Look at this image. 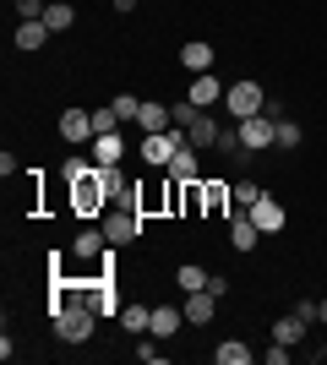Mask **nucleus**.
Segmentation results:
<instances>
[{
  "instance_id": "f257e3e1",
  "label": "nucleus",
  "mask_w": 327,
  "mask_h": 365,
  "mask_svg": "<svg viewBox=\"0 0 327 365\" xmlns=\"http://www.w3.org/2000/svg\"><path fill=\"white\" fill-rule=\"evenodd\" d=\"M93 305H82V300H66L61 311H55V338H66V344H88L93 338Z\"/></svg>"
},
{
  "instance_id": "9d476101",
  "label": "nucleus",
  "mask_w": 327,
  "mask_h": 365,
  "mask_svg": "<svg viewBox=\"0 0 327 365\" xmlns=\"http://www.w3.org/2000/svg\"><path fill=\"white\" fill-rule=\"evenodd\" d=\"M251 218H256V229H262V235H279L284 224H289V218H284V202L279 197H256V207H251Z\"/></svg>"
},
{
  "instance_id": "72a5a7b5",
  "label": "nucleus",
  "mask_w": 327,
  "mask_h": 365,
  "mask_svg": "<svg viewBox=\"0 0 327 365\" xmlns=\"http://www.w3.org/2000/svg\"><path fill=\"white\" fill-rule=\"evenodd\" d=\"M202 202H207V213H218V207H224V185H207Z\"/></svg>"
},
{
  "instance_id": "a211bd4d",
  "label": "nucleus",
  "mask_w": 327,
  "mask_h": 365,
  "mask_svg": "<svg viewBox=\"0 0 327 365\" xmlns=\"http://www.w3.org/2000/svg\"><path fill=\"white\" fill-rule=\"evenodd\" d=\"M49 38H55V33H49L44 22H22V28H16V38H11V44H16V49H44Z\"/></svg>"
},
{
  "instance_id": "1a4fd4ad",
  "label": "nucleus",
  "mask_w": 327,
  "mask_h": 365,
  "mask_svg": "<svg viewBox=\"0 0 327 365\" xmlns=\"http://www.w3.org/2000/svg\"><path fill=\"white\" fill-rule=\"evenodd\" d=\"M104 235H109V245H125V240H137V235H142V213H131V207L109 213V218H104Z\"/></svg>"
},
{
  "instance_id": "f3484780",
  "label": "nucleus",
  "mask_w": 327,
  "mask_h": 365,
  "mask_svg": "<svg viewBox=\"0 0 327 365\" xmlns=\"http://www.w3.org/2000/svg\"><path fill=\"white\" fill-rule=\"evenodd\" d=\"M120 153H125L120 131H104V137H93V164H120Z\"/></svg>"
},
{
  "instance_id": "4468645a",
  "label": "nucleus",
  "mask_w": 327,
  "mask_h": 365,
  "mask_svg": "<svg viewBox=\"0 0 327 365\" xmlns=\"http://www.w3.org/2000/svg\"><path fill=\"white\" fill-rule=\"evenodd\" d=\"M164 175H170V180H180V185H191V180H197V148H191V142H180V148H175V158L164 164Z\"/></svg>"
},
{
  "instance_id": "c85d7f7f",
  "label": "nucleus",
  "mask_w": 327,
  "mask_h": 365,
  "mask_svg": "<svg viewBox=\"0 0 327 365\" xmlns=\"http://www.w3.org/2000/svg\"><path fill=\"white\" fill-rule=\"evenodd\" d=\"M115 125H120V115H115V104H98V109H93V131H98V137H104V131H115Z\"/></svg>"
},
{
  "instance_id": "dca6fc26",
  "label": "nucleus",
  "mask_w": 327,
  "mask_h": 365,
  "mask_svg": "<svg viewBox=\"0 0 327 365\" xmlns=\"http://www.w3.org/2000/svg\"><path fill=\"white\" fill-rule=\"evenodd\" d=\"M180 322H186L180 305H153V327H147V333H153V338H175V333H180Z\"/></svg>"
},
{
  "instance_id": "2f4dec72",
  "label": "nucleus",
  "mask_w": 327,
  "mask_h": 365,
  "mask_svg": "<svg viewBox=\"0 0 327 365\" xmlns=\"http://www.w3.org/2000/svg\"><path fill=\"white\" fill-rule=\"evenodd\" d=\"M93 169H98L93 158H71V164H66L61 175H66V180H88V175H93Z\"/></svg>"
},
{
  "instance_id": "6e6552de",
  "label": "nucleus",
  "mask_w": 327,
  "mask_h": 365,
  "mask_svg": "<svg viewBox=\"0 0 327 365\" xmlns=\"http://www.w3.org/2000/svg\"><path fill=\"white\" fill-rule=\"evenodd\" d=\"M71 185H77V191H71V202H77V213L82 218H93L98 213V207H104V185H98V169H93V175H88V180H71Z\"/></svg>"
},
{
  "instance_id": "473e14b6",
  "label": "nucleus",
  "mask_w": 327,
  "mask_h": 365,
  "mask_svg": "<svg viewBox=\"0 0 327 365\" xmlns=\"http://www.w3.org/2000/svg\"><path fill=\"white\" fill-rule=\"evenodd\" d=\"M262 360H267V365H289V344H279V338H273V349H262Z\"/></svg>"
},
{
  "instance_id": "bb28decb",
  "label": "nucleus",
  "mask_w": 327,
  "mask_h": 365,
  "mask_svg": "<svg viewBox=\"0 0 327 365\" xmlns=\"http://www.w3.org/2000/svg\"><path fill=\"white\" fill-rule=\"evenodd\" d=\"M82 305H93L98 317H104V311H115V294H109L104 284H98V289H82Z\"/></svg>"
},
{
  "instance_id": "f8f14e48",
  "label": "nucleus",
  "mask_w": 327,
  "mask_h": 365,
  "mask_svg": "<svg viewBox=\"0 0 327 365\" xmlns=\"http://www.w3.org/2000/svg\"><path fill=\"white\" fill-rule=\"evenodd\" d=\"M224 93H229V88H224V82H218L213 71H197V82H191V93H186V98H191L197 109H213L218 98H224Z\"/></svg>"
},
{
  "instance_id": "39448f33",
  "label": "nucleus",
  "mask_w": 327,
  "mask_h": 365,
  "mask_svg": "<svg viewBox=\"0 0 327 365\" xmlns=\"http://www.w3.org/2000/svg\"><path fill=\"white\" fill-rule=\"evenodd\" d=\"M273 125H279V120H273L267 109H262V115H246V120H240V142H246L251 153L273 148Z\"/></svg>"
},
{
  "instance_id": "393cba45",
  "label": "nucleus",
  "mask_w": 327,
  "mask_h": 365,
  "mask_svg": "<svg viewBox=\"0 0 327 365\" xmlns=\"http://www.w3.org/2000/svg\"><path fill=\"white\" fill-rule=\"evenodd\" d=\"M175 284H180V289H207V273H202V267H197V262H186V267H180V273H175Z\"/></svg>"
},
{
  "instance_id": "7c9ffc66",
  "label": "nucleus",
  "mask_w": 327,
  "mask_h": 365,
  "mask_svg": "<svg viewBox=\"0 0 327 365\" xmlns=\"http://www.w3.org/2000/svg\"><path fill=\"white\" fill-rule=\"evenodd\" d=\"M44 0H16V16H22V22H44Z\"/></svg>"
},
{
  "instance_id": "7ed1b4c3",
  "label": "nucleus",
  "mask_w": 327,
  "mask_h": 365,
  "mask_svg": "<svg viewBox=\"0 0 327 365\" xmlns=\"http://www.w3.org/2000/svg\"><path fill=\"white\" fill-rule=\"evenodd\" d=\"M180 142H186V131H147V137H142V158L164 169V164L175 158V148H180Z\"/></svg>"
},
{
  "instance_id": "423d86ee",
  "label": "nucleus",
  "mask_w": 327,
  "mask_h": 365,
  "mask_svg": "<svg viewBox=\"0 0 327 365\" xmlns=\"http://www.w3.org/2000/svg\"><path fill=\"white\" fill-rule=\"evenodd\" d=\"M61 137L71 142V148H82V142H93V109H66L61 115Z\"/></svg>"
},
{
  "instance_id": "f03ea898",
  "label": "nucleus",
  "mask_w": 327,
  "mask_h": 365,
  "mask_svg": "<svg viewBox=\"0 0 327 365\" xmlns=\"http://www.w3.org/2000/svg\"><path fill=\"white\" fill-rule=\"evenodd\" d=\"M224 98H229V115H234V120H246V115H262V109H267V93L256 88V82H234Z\"/></svg>"
},
{
  "instance_id": "0eeeda50",
  "label": "nucleus",
  "mask_w": 327,
  "mask_h": 365,
  "mask_svg": "<svg viewBox=\"0 0 327 365\" xmlns=\"http://www.w3.org/2000/svg\"><path fill=\"white\" fill-rule=\"evenodd\" d=\"M218 137H224V125H218L207 109H197V115L186 120V142L191 148H218Z\"/></svg>"
},
{
  "instance_id": "5701e85b",
  "label": "nucleus",
  "mask_w": 327,
  "mask_h": 365,
  "mask_svg": "<svg viewBox=\"0 0 327 365\" xmlns=\"http://www.w3.org/2000/svg\"><path fill=\"white\" fill-rule=\"evenodd\" d=\"M71 22H77V11H71L66 0H49V11H44V28H49V33H66Z\"/></svg>"
},
{
  "instance_id": "4be33fe9",
  "label": "nucleus",
  "mask_w": 327,
  "mask_h": 365,
  "mask_svg": "<svg viewBox=\"0 0 327 365\" xmlns=\"http://www.w3.org/2000/svg\"><path fill=\"white\" fill-rule=\"evenodd\" d=\"M213 360H218V365H251V349L240 344V338H224V344L213 349Z\"/></svg>"
},
{
  "instance_id": "b1692460",
  "label": "nucleus",
  "mask_w": 327,
  "mask_h": 365,
  "mask_svg": "<svg viewBox=\"0 0 327 365\" xmlns=\"http://www.w3.org/2000/svg\"><path fill=\"white\" fill-rule=\"evenodd\" d=\"M120 327H125V333H147V327H153V311H147V305H125Z\"/></svg>"
},
{
  "instance_id": "6ab92c4d",
  "label": "nucleus",
  "mask_w": 327,
  "mask_h": 365,
  "mask_svg": "<svg viewBox=\"0 0 327 365\" xmlns=\"http://www.w3.org/2000/svg\"><path fill=\"white\" fill-rule=\"evenodd\" d=\"M104 245H109V235H104V224H98V229H82L77 240H71V251H77V257L88 262V257H98Z\"/></svg>"
},
{
  "instance_id": "aec40b11",
  "label": "nucleus",
  "mask_w": 327,
  "mask_h": 365,
  "mask_svg": "<svg viewBox=\"0 0 327 365\" xmlns=\"http://www.w3.org/2000/svg\"><path fill=\"white\" fill-rule=\"evenodd\" d=\"M180 66H186L191 76H197V71H213V44H186V49H180Z\"/></svg>"
},
{
  "instance_id": "f704fd0d",
  "label": "nucleus",
  "mask_w": 327,
  "mask_h": 365,
  "mask_svg": "<svg viewBox=\"0 0 327 365\" xmlns=\"http://www.w3.org/2000/svg\"><path fill=\"white\" fill-rule=\"evenodd\" d=\"M115 11H137V0H115Z\"/></svg>"
},
{
  "instance_id": "9b49d317",
  "label": "nucleus",
  "mask_w": 327,
  "mask_h": 365,
  "mask_svg": "<svg viewBox=\"0 0 327 365\" xmlns=\"http://www.w3.org/2000/svg\"><path fill=\"white\" fill-rule=\"evenodd\" d=\"M180 311H186L191 327H207V322H213V311H218V294H213V289H191Z\"/></svg>"
},
{
  "instance_id": "a878e982",
  "label": "nucleus",
  "mask_w": 327,
  "mask_h": 365,
  "mask_svg": "<svg viewBox=\"0 0 327 365\" xmlns=\"http://www.w3.org/2000/svg\"><path fill=\"white\" fill-rule=\"evenodd\" d=\"M256 197H262V185H256V180H240V185H234V207H240V213H251Z\"/></svg>"
},
{
  "instance_id": "412c9836",
  "label": "nucleus",
  "mask_w": 327,
  "mask_h": 365,
  "mask_svg": "<svg viewBox=\"0 0 327 365\" xmlns=\"http://www.w3.org/2000/svg\"><path fill=\"white\" fill-rule=\"evenodd\" d=\"M137 125H142V131H170V125H175V115H170L164 104H142Z\"/></svg>"
},
{
  "instance_id": "20e7f679",
  "label": "nucleus",
  "mask_w": 327,
  "mask_h": 365,
  "mask_svg": "<svg viewBox=\"0 0 327 365\" xmlns=\"http://www.w3.org/2000/svg\"><path fill=\"white\" fill-rule=\"evenodd\" d=\"M98 185H104V197L115 202V207H131V202H137V191H131V180L120 175V164H98Z\"/></svg>"
},
{
  "instance_id": "2eb2a0df",
  "label": "nucleus",
  "mask_w": 327,
  "mask_h": 365,
  "mask_svg": "<svg viewBox=\"0 0 327 365\" xmlns=\"http://www.w3.org/2000/svg\"><path fill=\"white\" fill-rule=\"evenodd\" d=\"M256 240H262L256 218H251V213H234V218H229V245H234V251H251Z\"/></svg>"
},
{
  "instance_id": "c756f323",
  "label": "nucleus",
  "mask_w": 327,
  "mask_h": 365,
  "mask_svg": "<svg viewBox=\"0 0 327 365\" xmlns=\"http://www.w3.org/2000/svg\"><path fill=\"white\" fill-rule=\"evenodd\" d=\"M273 142H279V148H300V125L295 120H279V125H273Z\"/></svg>"
},
{
  "instance_id": "ddd939ff",
  "label": "nucleus",
  "mask_w": 327,
  "mask_h": 365,
  "mask_svg": "<svg viewBox=\"0 0 327 365\" xmlns=\"http://www.w3.org/2000/svg\"><path fill=\"white\" fill-rule=\"evenodd\" d=\"M306 333H311V317H300V311H289V317L273 322V338H279V344H289V349H295V344H306Z\"/></svg>"
},
{
  "instance_id": "c9c22d12",
  "label": "nucleus",
  "mask_w": 327,
  "mask_h": 365,
  "mask_svg": "<svg viewBox=\"0 0 327 365\" xmlns=\"http://www.w3.org/2000/svg\"><path fill=\"white\" fill-rule=\"evenodd\" d=\"M316 322H327V300H316Z\"/></svg>"
},
{
  "instance_id": "cd10ccee",
  "label": "nucleus",
  "mask_w": 327,
  "mask_h": 365,
  "mask_svg": "<svg viewBox=\"0 0 327 365\" xmlns=\"http://www.w3.org/2000/svg\"><path fill=\"white\" fill-rule=\"evenodd\" d=\"M115 115H120V125H131L142 115V98H131V93H120V98H115Z\"/></svg>"
}]
</instances>
